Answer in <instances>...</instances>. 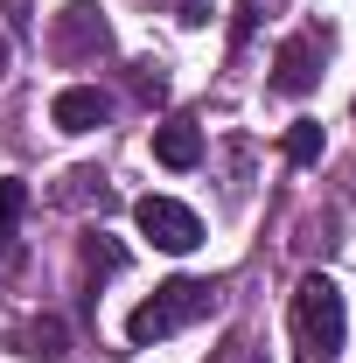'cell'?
<instances>
[{
  "instance_id": "10",
  "label": "cell",
  "mask_w": 356,
  "mask_h": 363,
  "mask_svg": "<svg viewBox=\"0 0 356 363\" xmlns=\"http://www.w3.org/2000/svg\"><path fill=\"white\" fill-rule=\"evenodd\" d=\"M119 266H126V252H119L105 230H84V272L91 279H105V272H119Z\"/></svg>"
},
{
  "instance_id": "4",
  "label": "cell",
  "mask_w": 356,
  "mask_h": 363,
  "mask_svg": "<svg viewBox=\"0 0 356 363\" xmlns=\"http://www.w3.org/2000/svg\"><path fill=\"white\" fill-rule=\"evenodd\" d=\"M49 49H56V63H98V56H112V21H105V7H98V0H70V7L56 14V28H49Z\"/></svg>"
},
{
  "instance_id": "6",
  "label": "cell",
  "mask_w": 356,
  "mask_h": 363,
  "mask_svg": "<svg viewBox=\"0 0 356 363\" xmlns=\"http://www.w3.org/2000/svg\"><path fill=\"white\" fill-rule=\"evenodd\" d=\"M105 119H112V98L98 84H63L56 105H49V126H56V133H98Z\"/></svg>"
},
{
  "instance_id": "7",
  "label": "cell",
  "mask_w": 356,
  "mask_h": 363,
  "mask_svg": "<svg viewBox=\"0 0 356 363\" xmlns=\"http://www.w3.org/2000/svg\"><path fill=\"white\" fill-rule=\"evenodd\" d=\"M154 161L175 168V175H189V168L203 161V126H196V119H168V126H154Z\"/></svg>"
},
{
  "instance_id": "16",
  "label": "cell",
  "mask_w": 356,
  "mask_h": 363,
  "mask_svg": "<svg viewBox=\"0 0 356 363\" xmlns=\"http://www.w3.org/2000/svg\"><path fill=\"white\" fill-rule=\"evenodd\" d=\"M230 350H238V342H223V350H217V357H210V363H223V357H230Z\"/></svg>"
},
{
  "instance_id": "1",
  "label": "cell",
  "mask_w": 356,
  "mask_h": 363,
  "mask_svg": "<svg viewBox=\"0 0 356 363\" xmlns=\"http://www.w3.org/2000/svg\"><path fill=\"white\" fill-rule=\"evenodd\" d=\"M287 328H294V357L301 363H343V342H350L343 286H335L328 272H301L294 308H287Z\"/></svg>"
},
{
  "instance_id": "14",
  "label": "cell",
  "mask_w": 356,
  "mask_h": 363,
  "mask_svg": "<svg viewBox=\"0 0 356 363\" xmlns=\"http://www.w3.org/2000/svg\"><path fill=\"white\" fill-rule=\"evenodd\" d=\"M175 21H182V28H203V21H210V7H203V0H175Z\"/></svg>"
},
{
  "instance_id": "13",
  "label": "cell",
  "mask_w": 356,
  "mask_h": 363,
  "mask_svg": "<svg viewBox=\"0 0 356 363\" xmlns=\"http://www.w3.org/2000/svg\"><path fill=\"white\" fill-rule=\"evenodd\" d=\"M252 28H259V0H238V21H230V56L252 43Z\"/></svg>"
},
{
  "instance_id": "2",
  "label": "cell",
  "mask_w": 356,
  "mask_h": 363,
  "mask_svg": "<svg viewBox=\"0 0 356 363\" xmlns=\"http://www.w3.org/2000/svg\"><path fill=\"white\" fill-rule=\"evenodd\" d=\"M223 308V286L217 279H168V286H154L147 301H140L133 315H126V342L133 350H154V342H168L182 328H196V321H210Z\"/></svg>"
},
{
  "instance_id": "9",
  "label": "cell",
  "mask_w": 356,
  "mask_h": 363,
  "mask_svg": "<svg viewBox=\"0 0 356 363\" xmlns=\"http://www.w3.org/2000/svg\"><path fill=\"white\" fill-rule=\"evenodd\" d=\"M21 210H28V189H21V175H7V182H0V266H7V252H14Z\"/></svg>"
},
{
  "instance_id": "12",
  "label": "cell",
  "mask_w": 356,
  "mask_h": 363,
  "mask_svg": "<svg viewBox=\"0 0 356 363\" xmlns=\"http://www.w3.org/2000/svg\"><path fill=\"white\" fill-rule=\"evenodd\" d=\"M133 98H140V105H161V98H168V70H161L154 56L133 63Z\"/></svg>"
},
{
  "instance_id": "11",
  "label": "cell",
  "mask_w": 356,
  "mask_h": 363,
  "mask_svg": "<svg viewBox=\"0 0 356 363\" xmlns=\"http://www.w3.org/2000/svg\"><path fill=\"white\" fill-rule=\"evenodd\" d=\"M287 161H294V168H314V161H321V126H314V119H294V126H287Z\"/></svg>"
},
{
  "instance_id": "5",
  "label": "cell",
  "mask_w": 356,
  "mask_h": 363,
  "mask_svg": "<svg viewBox=\"0 0 356 363\" xmlns=\"http://www.w3.org/2000/svg\"><path fill=\"white\" fill-rule=\"evenodd\" d=\"M133 224H140V238L161 245V252H196V245H203V217H196L189 203H175V196H140Z\"/></svg>"
},
{
  "instance_id": "3",
  "label": "cell",
  "mask_w": 356,
  "mask_h": 363,
  "mask_svg": "<svg viewBox=\"0 0 356 363\" xmlns=\"http://www.w3.org/2000/svg\"><path fill=\"white\" fill-rule=\"evenodd\" d=\"M328 49H335V35H328L321 21L294 28L287 43L272 49V91H279V98H308V91L321 84V70H328Z\"/></svg>"
},
{
  "instance_id": "15",
  "label": "cell",
  "mask_w": 356,
  "mask_h": 363,
  "mask_svg": "<svg viewBox=\"0 0 356 363\" xmlns=\"http://www.w3.org/2000/svg\"><path fill=\"white\" fill-rule=\"evenodd\" d=\"M7 56H14V43H7V35H0V77H7Z\"/></svg>"
},
{
  "instance_id": "8",
  "label": "cell",
  "mask_w": 356,
  "mask_h": 363,
  "mask_svg": "<svg viewBox=\"0 0 356 363\" xmlns=\"http://www.w3.org/2000/svg\"><path fill=\"white\" fill-rule=\"evenodd\" d=\"M63 342H70V328H63L56 315L28 321V328L14 335V350H21V357H35V363H56V357H63Z\"/></svg>"
}]
</instances>
